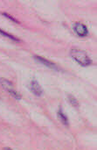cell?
<instances>
[{
    "label": "cell",
    "mask_w": 97,
    "mask_h": 150,
    "mask_svg": "<svg viewBox=\"0 0 97 150\" xmlns=\"http://www.w3.org/2000/svg\"><path fill=\"white\" fill-rule=\"evenodd\" d=\"M70 53H71L72 57L82 66H88L92 63V60L89 57V55L87 54V52H85L84 50L81 48L73 47Z\"/></svg>",
    "instance_id": "obj_1"
},
{
    "label": "cell",
    "mask_w": 97,
    "mask_h": 150,
    "mask_svg": "<svg viewBox=\"0 0 97 150\" xmlns=\"http://www.w3.org/2000/svg\"><path fill=\"white\" fill-rule=\"evenodd\" d=\"M0 84L3 86V88H4V90H6V91H7L11 95H12L15 98L19 99V98H21L20 94L15 90V88H14V86H13V83H12L10 80H8V79H6V78H4V77H1V78H0Z\"/></svg>",
    "instance_id": "obj_2"
},
{
    "label": "cell",
    "mask_w": 97,
    "mask_h": 150,
    "mask_svg": "<svg viewBox=\"0 0 97 150\" xmlns=\"http://www.w3.org/2000/svg\"><path fill=\"white\" fill-rule=\"evenodd\" d=\"M74 30L80 36H85L89 33L88 27L81 22H75L74 24Z\"/></svg>",
    "instance_id": "obj_3"
},
{
    "label": "cell",
    "mask_w": 97,
    "mask_h": 150,
    "mask_svg": "<svg viewBox=\"0 0 97 150\" xmlns=\"http://www.w3.org/2000/svg\"><path fill=\"white\" fill-rule=\"evenodd\" d=\"M30 89L32 91V93H34L37 96H40L43 93V89L40 86V84L39 83V82L35 79H32L30 83Z\"/></svg>",
    "instance_id": "obj_4"
},
{
    "label": "cell",
    "mask_w": 97,
    "mask_h": 150,
    "mask_svg": "<svg viewBox=\"0 0 97 150\" xmlns=\"http://www.w3.org/2000/svg\"><path fill=\"white\" fill-rule=\"evenodd\" d=\"M34 57H35V59H37L38 61H39L40 62H42L43 64H45L46 66H47V67H49L51 69H59V67L54 62L46 59L45 57H42L40 55H34Z\"/></svg>",
    "instance_id": "obj_5"
},
{
    "label": "cell",
    "mask_w": 97,
    "mask_h": 150,
    "mask_svg": "<svg viewBox=\"0 0 97 150\" xmlns=\"http://www.w3.org/2000/svg\"><path fill=\"white\" fill-rule=\"evenodd\" d=\"M57 114H58L59 119L60 120V121H61L63 124H65V125H68V119H67V115L62 112V110H61V109H60V110L58 111Z\"/></svg>",
    "instance_id": "obj_6"
},
{
    "label": "cell",
    "mask_w": 97,
    "mask_h": 150,
    "mask_svg": "<svg viewBox=\"0 0 97 150\" xmlns=\"http://www.w3.org/2000/svg\"><path fill=\"white\" fill-rule=\"evenodd\" d=\"M0 34H1V35H3V36H4V37L10 38L11 40H15V41H19V40H19V38L16 37L15 35H13V34H11V33H7V32L4 31V30H3V29H1V28H0Z\"/></svg>",
    "instance_id": "obj_7"
},
{
    "label": "cell",
    "mask_w": 97,
    "mask_h": 150,
    "mask_svg": "<svg viewBox=\"0 0 97 150\" xmlns=\"http://www.w3.org/2000/svg\"><path fill=\"white\" fill-rule=\"evenodd\" d=\"M67 99H68V101H69L74 106H78V105H79V102H78L77 98H75V96H73V95H71V94H68V95H67Z\"/></svg>",
    "instance_id": "obj_8"
},
{
    "label": "cell",
    "mask_w": 97,
    "mask_h": 150,
    "mask_svg": "<svg viewBox=\"0 0 97 150\" xmlns=\"http://www.w3.org/2000/svg\"><path fill=\"white\" fill-rule=\"evenodd\" d=\"M2 14H3L4 16H5L6 18H10V19H11L12 21H14V22H16V23H18V19H17V18H15L12 15H11V14H9V13H7V12H2Z\"/></svg>",
    "instance_id": "obj_9"
},
{
    "label": "cell",
    "mask_w": 97,
    "mask_h": 150,
    "mask_svg": "<svg viewBox=\"0 0 97 150\" xmlns=\"http://www.w3.org/2000/svg\"><path fill=\"white\" fill-rule=\"evenodd\" d=\"M3 150H12L10 147H5V148H4V149Z\"/></svg>",
    "instance_id": "obj_10"
}]
</instances>
